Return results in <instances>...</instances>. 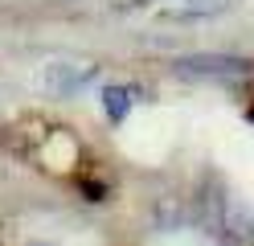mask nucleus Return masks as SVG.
<instances>
[{"instance_id": "nucleus-1", "label": "nucleus", "mask_w": 254, "mask_h": 246, "mask_svg": "<svg viewBox=\"0 0 254 246\" xmlns=\"http://www.w3.org/2000/svg\"><path fill=\"white\" fill-rule=\"evenodd\" d=\"M213 234H221L230 246H250L254 242V218H250V209L242 201H234V197H217Z\"/></svg>"}, {"instance_id": "nucleus-2", "label": "nucleus", "mask_w": 254, "mask_h": 246, "mask_svg": "<svg viewBox=\"0 0 254 246\" xmlns=\"http://www.w3.org/2000/svg\"><path fill=\"white\" fill-rule=\"evenodd\" d=\"M177 70H185V74H213V78H238V74H250L254 62L238 58V54H189V58H177Z\"/></svg>"}, {"instance_id": "nucleus-3", "label": "nucleus", "mask_w": 254, "mask_h": 246, "mask_svg": "<svg viewBox=\"0 0 254 246\" xmlns=\"http://www.w3.org/2000/svg\"><path fill=\"white\" fill-rule=\"evenodd\" d=\"M90 78H94V66H66V62H58V66L45 70V86H50L54 94H70V90H78Z\"/></svg>"}, {"instance_id": "nucleus-4", "label": "nucleus", "mask_w": 254, "mask_h": 246, "mask_svg": "<svg viewBox=\"0 0 254 246\" xmlns=\"http://www.w3.org/2000/svg\"><path fill=\"white\" fill-rule=\"evenodd\" d=\"M131 103H135V90H131V86H107V90H103V111H107L115 123L131 111Z\"/></svg>"}]
</instances>
